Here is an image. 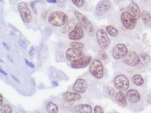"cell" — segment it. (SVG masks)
Listing matches in <instances>:
<instances>
[{"label": "cell", "mask_w": 151, "mask_h": 113, "mask_svg": "<svg viewBox=\"0 0 151 113\" xmlns=\"http://www.w3.org/2000/svg\"><path fill=\"white\" fill-rule=\"evenodd\" d=\"M126 97L129 102L137 103L141 99V96L138 91L136 89H131L126 92Z\"/></svg>", "instance_id": "9a60e30c"}, {"label": "cell", "mask_w": 151, "mask_h": 113, "mask_svg": "<svg viewBox=\"0 0 151 113\" xmlns=\"http://www.w3.org/2000/svg\"><path fill=\"white\" fill-rule=\"evenodd\" d=\"M46 1L48 3L53 4L57 3L58 2L57 0H46Z\"/></svg>", "instance_id": "74e56055"}, {"label": "cell", "mask_w": 151, "mask_h": 113, "mask_svg": "<svg viewBox=\"0 0 151 113\" xmlns=\"http://www.w3.org/2000/svg\"><path fill=\"white\" fill-rule=\"evenodd\" d=\"M128 53V49L124 44H117L112 50V56L116 60L123 58Z\"/></svg>", "instance_id": "8fae6325"}, {"label": "cell", "mask_w": 151, "mask_h": 113, "mask_svg": "<svg viewBox=\"0 0 151 113\" xmlns=\"http://www.w3.org/2000/svg\"><path fill=\"white\" fill-rule=\"evenodd\" d=\"M147 101L148 103L151 104V94H149L147 96Z\"/></svg>", "instance_id": "7bdbcfd3"}, {"label": "cell", "mask_w": 151, "mask_h": 113, "mask_svg": "<svg viewBox=\"0 0 151 113\" xmlns=\"http://www.w3.org/2000/svg\"><path fill=\"white\" fill-rule=\"evenodd\" d=\"M132 81L136 85L141 86L144 83V79L139 74H135L132 77Z\"/></svg>", "instance_id": "cb8c5ba5"}, {"label": "cell", "mask_w": 151, "mask_h": 113, "mask_svg": "<svg viewBox=\"0 0 151 113\" xmlns=\"http://www.w3.org/2000/svg\"><path fill=\"white\" fill-rule=\"evenodd\" d=\"M7 57L8 59L9 60V62H11L14 63V59L12 58V56H11L9 55H8Z\"/></svg>", "instance_id": "b9f144b4"}, {"label": "cell", "mask_w": 151, "mask_h": 113, "mask_svg": "<svg viewBox=\"0 0 151 113\" xmlns=\"http://www.w3.org/2000/svg\"><path fill=\"white\" fill-rule=\"evenodd\" d=\"M94 113H104V111L101 107L96 106L94 108Z\"/></svg>", "instance_id": "1f68e13d"}, {"label": "cell", "mask_w": 151, "mask_h": 113, "mask_svg": "<svg viewBox=\"0 0 151 113\" xmlns=\"http://www.w3.org/2000/svg\"><path fill=\"white\" fill-rule=\"evenodd\" d=\"M41 1V0H35V1H32L31 2L30 5L34 11V13L36 14H37V9H36V4L37 3Z\"/></svg>", "instance_id": "f546056e"}, {"label": "cell", "mask_w": 151, "mask_h": 113, "mask_svg": "<svg viewBox=\"0 0 151 113\" xmlns=\"http://www.w3.org/2000/svg\"><path fill=\"white\" fill-rule=\"evenodd\" d=\"M89 71L93 77L98 79H101L104 76V67L99 60L95 59L91 62Z\"/></svg>", "instance_id": "3957f363"}, {"label": "cell", "mask_w": 151, "mask_h": 113, "mask_svg": "<svg viewBox=\"0 0 151 113\" xmlns=\"http://www.w3.org/2000/svg\"><path fill=\"white\" fill-rule=\"evenodd\" d=\"M127 12L133 16L137 20L141 16L140 9L138 5L135 3H132L128 5L127 8Z\"/></svg>", "instance_id": "2e32d148"}, {"label": "cell", "mask_w": 151, "mask_h": 113, "mask_svg": "<svg viewBox=\"0 0 151 113\" xmlns=\"http://www.w3.org/2000/svg\"><path fill=\"white\" fill-rule=\"evenodd\" d=\"M63 99L67 102L76 101L79 100L82 98L81 94L73 92H66L63 94Z\"/></svg>", "instance_id": "e0dca14e"}, {"label": "cell", "mask_w": 151, "mask_h": 113, "mask_svg": "<svg viewBox=\"0 0 151 113\" xmlns=\"http://www.w3.org/2000/svg\"><path fill=\"white\" fill-rule=\"evenodd\" d=\"M58 2L60 8H63L66 6V0H58Z\"/></svg>", "instance_id": "836d02e7"}, {"label": "cell", "mask_w": 151, "mask_h": 113, "mask_svg": "<svg viewBox=\"0 0 151 113\" xmlns=\"http://www.w3.org/2000/svg\"><path fill=\"white\" fill-rule=\"evenodd\" d=\"M74 13L77 19L79 21V23L82 25L89 35L93 36L95 33V30L93 24L91 20L85 15L78 11H74Z\"/></svg>", "instance_id": "7a4b0ae2"}, {"label": "cell", "mask_w": 151, "mask_h": 113, "mask_svg": "<svg viewBox=\"0 0 151 113\" xmlns=\"http://www.w3.org/2000/svg\"><path fill=\"white\" fill-rule=\"evenodd\" d=\"M74 110L76 113H92V108L91 105L86 104H78L75 106Z\"/></svg>", "instance_id": "ac0fdd59"}, {"label": "cell", "mask_w": 151, "mask_h": 113, "mask_svg": "<svg viewBox=\"0 0 151 113\" xmlns=\"http://www.w3.org/2000/svg\"><path fill=\"white\" fill-rule=\"evenodd\" d=\"M121 21L124 26L129 30H132L137 24V19L127 11L121 14Z\"/></svg>", "instance_id": "8992f818"}, {"label": "cell", "mask_w": 151, "mask_h": 113, "mask_svg": "<svg viewBox=\"0 0 151 113\" xmlns=\"http://www.w3.org/2000/svg\"><path fill=\"white\" fill-rule=\"evenodd\" d=\"M0 98H1V99H0V106H1L3 104V102H4V99H3V96L1 94H0Z\"/></svg>", "instance_id": "f35d334b"}, {"label": "cell", "mask_w": 151, "mask_h": 113, "mask_svg": "<svg viewBox=\"0 0 151 113\" xmlns=\"http://www.w3.org/2000/svg\"><path fill=\"white\" fill-rule=\"evenodd\" d=\"M11 77L13 78V79L15 80V81H16L17 83H19L20 82V81H19V79H18V78L16 76H14V75H11Z\"/></svg>", "instance_id": "ab89813d"}, {"label": "cell", "mask_w": 151, "mask_h": 113, "mask_svg": "<svg viewBox=\"0 0 151 113\" xmlns=\"http://www.w3.org/2000/svg\"><path fill=\"white\" fill-rule=\"evenodd\" d=\"M29 66L31 69H34L35 67V64H34L32 62H29Z\"/></svg>", "instance_id": "60d3db41"}, {"label": "cell", "mask_w": 151, "mask_h": 113, "mask_svg": "<svg viewBox=\"0 0 151 113\" xmlns=\"http://www.w3.org/2000/svg\"><path fill=\"white\" fill-rule=\"evenodd\" d=\"M88 87V84L85 80L83 79H78L73 85V90L76 92L83 94L86 92Z\"/></svg>", "instance_id": "4fadbf2b"}, {"label": "cell", "mask_w": 151, "mask_h": 113, "mask_svg": "<svg viewBox=\"0 0 151 113\" xmlns=\"http://www.w3.org/2000/svg\"><path fill=\"white\" fill-rule=\"evenodd\" d=\"M65 56L67 60L72 63L82 59L85 56L82 50L70 48L66 50Z\"/></svg>", "instance_id": "9c48e42d"}, {"label": "cell", "mask_w": 151, "mask_h": 113, "mask_svg": "<svg viewBox=\"0 0 151 113\" xmlns=\"http://www.w3.org/2000/svg\"><path fill=\"white\" fill-rule=\"evenodd\" d=\"M143 23L146 26L151 28V15L148 11L145 10L142 11L141 15Z\"/></svg>", "instance_id": "44dd1931"}, {"label": "cell", "mask_w": 151, "mask_h": 113, "mask_svg": "<svg viewBox=\"0 0 151 113\" xmlns=\"http://www.w3.org/2000/svg\"><path fill=\"white\" fill-rule=\"evenodd\" d=\"M46 109L48 113H58L59 112L58 105L52 102H47L46 106Z\"/></svg>", "instance_id": "7402d4cb"}, {"label": "cell", "mask_w": 151, "mask_h": 113, "mask_svg": "<svg viewBox=\"0 0 151 113\" xmlns=\"http://www.w3.org/2000/svg\"><path fill=\"white\" fill-rule=\"evenodd\" d=\"M0 72L1 73H2L3 75H5V76H8V74L6 72L4 71V70L2 69H0Z\"/></svg>", "instance_id": "ee69618b"}, {"label": "cell", "mask_w": 151, "mask_h": 113, "mask_svg": "<svg viewBox=\"0 0 151 113\" xmlns=\"http://www.w3.org/2000/svg\"><path fill=\"white\" fill-rule=\"evenodd\" d=\"M68 17L67 14L60 11L52 12L48 18V23L54 26H61L68 23Z\"/></svg>", "instance_id": "6da1fadb"}, {"label": "cell", "mask_w": 151, "mask_h": 113, "mask_svg": "<svg viewBox=\"0 0 151 113\" xmlns=\"http://www.w3.org/2000/svg\"><path fill=\"white\" fill-rule=\"evenodd\" d=\"M48 11L47 10L44 11L43 13H42V16L44 19H45L47 16V14H48Z\"/></svg>", "instance_id": "d590c367"}, {"label": "cell", "mask_w": 151, "mask_h": 113, "mask_svg": "<svg viewBox=\"0 0 151 113\" xmlns=\"http://www.w3.org/2000/svg\"><path fill=\"white\" fill-rule=\"evenodd\" d=\"M70 46L71 48L80 50H83L84 48V45L83 43L78 41H72L70 42Z\"/></svg>", "instance_id": "4316f807"}, {"label": "cell", "mask_w": 151, "mask_h": 113, "mask_svg": "<svg viewBox=\"0 0 151 113\" xmlns=\"http://www.w3.org/2000/svg\"><path fill=\"white\" fill-rule=\"evenodd\" d=\"M115 100L117 104L122 107L127 106L126 95L122 91L117 92L115 95Z\"/></svg>", "instance_id": "d6986e66"}, {"label": "cell", "mask_w": 151, "mask_h": 113, "mask_svg": "<svg viewBox=\"0 0 151 113\" xmlns=\"http://www.w3.org/2000/svg\"><path fill=\"white\" fill-rule=\"evenodd\" d=\"M24 61H25V63H26V64H27V65H28V66H29V61H28V60H27V59H26V58H25V59H24Z\"/></svg>", "instance_id": "bcb514c9"}, {"label": "cell", "mask_w": 151, "mask_h": 113, "mask_svg": "<svg viewBox=\"0 0 151 113\" xmlns=\"http://www.w3.org/2000/svg\"><path fill=\"white\" fill-rule=\"evenodd\" d=\"M140 1H147V0H140Z\"/></svg>", "instance_id": "c3c4849f"}, {"label": "cell", "mask_w": 151, "mask_h": 113, "mask_svg": "<svg viewBox=\"0 0 151 113\" xmlns=\"http://www.w3.org/2000/svg\"><path fill=\"white\" fill-rule=\"evenodd\" d=\"M2 44H3L4 47L6 49V50H8V51L10 50V48H9V46L8 45V44H7L6 42H2Z\"/></svg>", "instance_id": "8d00e7d4"}, {"label": "cell", "mask_w": 151, "mask_h": 113, "mask_svg": "<svg viewBox=\"0 0 151 113\" xmlns=\"http://www.w3.org/2000/svg\"><path fill=\"white\" fill-rule=\"evenodd\" d=\"M91 61V56H84L82 59H80L76 62H72L70 66L73 69H83L87 67Z\"/></svg>", "instance_id": "5bb4252c"}, {"label": "cell", "mask_w": 151, "mask_h": 113, "mask_svg": "<svg viewBox=\"0 0 151 113\" xmlns=\"http://www.w3.org/2000/svg\"><path fill=\"white\" fill-rule=\"evenodd\" d=\"M114 84L117 90L126 91L129 87L130 81L125 75L120 74L117 75L114 79Z\"/></svg>", "instance_id": "277c9868"}, {"label": "cell", "mask_w": 151, "mask_h": 113, "mask_svg": "<svg viewBox=\"0 0 151 113\" xmlns=\"http://www.w3.org/2000/svg\"><path fill=\"white\" fill-rule=\"evenodd\" d=\"M17 8L23 21L27 24L31 22L32 16L27 4L24 2H21L18 4Z\"/></svg>", "instance_id": "5b68a950"}, {"label": "cell", "mask_w": 151, "mask_h": 113, "mask_svg": "<svg viewBox=\"0 0 151 113\" xmlns=\"http://www.w3.org/2000/svg\"><path fill=\"white\" fill-rule=\"evenodd\" d=\"M111 7L112 3L109 0H101L95 7V15L98 16H103L110 10Z\"/></svg>", "instance_id": "52a82bcc"}, {"label": "cell", "mask_w": 151, "mask_h": 113, "mask_svg": "<svg viewBox=\"0 0 151 113\" xmlns=\"http://www.w3.org/2000/svg\"><path fill=\"white\" fill-rule=\"evenodd\" d=\"M76 21L75 19L72 18L70 19L69 21L67 23V24L65 25L63 28V30L65 32L70 31H71L74 27L76 26Z\"/></svg>", "instance_id": "d4e9b609"}, {"label": "cell", "mask_w": 151, "mask_h": 113, "mask_svg": "<svg viewBox=\"0 0 151 113\" xmlns=\"http://www.w3.org/2000/svg\"><path fill=\"white\" fill-rule=\"evenodd\" d=\"M36 52V49L35 47L34 46H32L31 47L29 51V54L30 56H32L34 55L35 54Z\"/></svg>", "instance_id": "e575fe53"}, {"label": "cell", "mask_w": 151, "mask_h": 113, "mask_svg": "<svg viewBox=\"0 0 151 113\" xmlns=\"http://www.w3.org/2000/svg\"><path fill=\"white\" fill-rule=\"evenodd\" d=\"M107 92L108 94L111 97H114V96H115L116 94L115 89L112 87H108V88L107 89Z\"/></svg>", "instance_id": "4dcf8cb0"}, {"label": "cell", "mask_w": 151, "mask_h": 113, "mask_svg": "<svg viewBox=\"0 0 151 113\" xmlns=\"http://www.w3.org/2000/svg\"><path fill=\"white\" fill-rule=\"evenodd\" d=\"M139 64L142 67L148 66L151 61V57L147 53L143 52L139 55Z\"/></svg>", "instance_id": "ffe728a7"}, {"label": "cell", "mask_w": 151, "mask_h": 113, "mask_svg": "<svg viewBox=\"0 0 151 113\" xmlns=\"http://www.w3.org/2000/svg\"><path fill=\"white\" fill-rule=\"evenodd\" d=\"M122 62L126 65L134 67L139 64V56L134 51L129 52L123 58Z\"/></svg>", "instance_id": "30bf717a"}, {"label": "cell", "mask_w": 151, "mask_h": 113, "mask_svg": "<svg viewBox=\"0 0 151 113\" xmlns=\"http://www.w3.org/2000/svg\"><path fill=\"white\" fill-rule=\"evenodd\" d=\"M106 29L107 33L110 36L115 37L118 35L119 33L118 30L113 26H106Z\"/></svg>", "instance_id": "603a6c76"}, {"label": "cell", "mask_w": 151, "mask_h": 113, "mask_svg": "<svg viewBox=\"0 0 151 113\" xmlns=\"http://www.w3.org/2000/svg\"><path fill=\"white\" fill-rule=\"evenodd\" d=\"M17 113H26V111H24V110H19V111Z\"/></svg>", "instance_id": "7dc6e473"}, {"label": "cell", "mask_w": 151, "mask_h": 113, "mask_svg": "<svg viewBox=\"0 0 151 113\" xmlns=\"http://www.w3.org/2000/svg\"><path fill=\"white\" fill-rule=\"evenodd\" d=\"M18 42H19L20 46H21L24 49H26L27 48V44H26V42H25L23 40L20 39L19 40H18Z\"/></svg>", "instance_id": "d6a6232c"}, {"label": "cell", "mask_w": 151, "mask_h": 113, "mask_svg": "<svg viewBox=\"0 0 151 113\" xmlns=\"http://www.w3.org/2000/svg\"><path fill=\"white\" fill-rule=\"evenodd\" d=\"M52 84L55 87H57L59 85V84H58V82L56 81H52Z\"/></svg>", "instance_id": "f6af8a7d"}, {"label": "cell", "mask_w": 151, "mask_h": 113, "mask_svg": "<svg viewBox=\"0 0 151 113\" xmlns=\"http://www.w3.org/2000/svg\"><path fill=\"white\" fill-rule=\"evenodd\" d=\"M84 37V31L83 26L79 23L76 24L75 28L70 32L68 38L70 39L78 41L83 39Z\"/></svg>", "instance_id": "7c38bea8"}, {"label": "cell", "mask_w": 151, "mask_h": 113, "mask_svg": "<svg viewBox=\"0 0 151 113\" xmlns=\"http://www.w3.org/2000/svg\"><path fill=\"white\" fill-rule=\"evenodd\" d=\"M98 56L100 59L102 60H106L108 59V55L104 50L101 49L99 51Z\"/></svg>", "instance_id": "83f0119b"}, {"label": "cell", "mask_w": 151, "mask_h": 113, "mask_svg": "<svg viewBox=\"0 0 151 113\" xmlns=\"http://www.w3.org/2000/svg\"><path fill=\"white\" fill-rule=\"evenodd\" d=\"M73 4L78 8H82L84 4V0H71Z\"/></svg>", "instance_id": "f1b7e54d"}, {"label": "cell", "mask_w": 151, "mask_h": 113, "mask_svg": "<svg viewBox=\"0 0 151 113\" xmlns=\"http://www.w3.org/2000/svg\"><path fill=\"white\" fill-rule=\"evenodd\" d=\"M0 112L1 113H12L13 110L9 105L3 104L0 106Z\"/></svg>", "instance_id": "484cf974"}, {"label": "cell", "mask_w": 151, "mask_h": 113, "mask_svg": "<svg viewBox=\"0 0 151 113\" xmlns=\"http://www.w3.org/2000/svg\"><path fill=\"white\" fill-rule=\"evenodd\" d=\"M96 38L98 43L102 49L107 48L110 45V40L106 31L103 29H99L97 31Z\"/></svg>", "instance_id": "ba28073f"}]
</instances>
